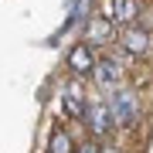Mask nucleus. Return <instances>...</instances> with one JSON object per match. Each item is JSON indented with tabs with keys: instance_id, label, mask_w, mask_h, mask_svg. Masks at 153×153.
I'll return each instance as SVG.
<instances>
[{
	"instance_id": "obj_5",
	"label": "nucleus",
	"mask_w": 153,
	"mask_h": 153,
	"mask_svg": "<svg viewBox=\"0 0 153 153\" xmlns=\"http://www.w3.org/2000/svg\"><path fill=\"white\" fill-rule=\"evenodd\" d=\"M119 41H123V48L129 51V55H146V51H150V31L146 27H136V24H129Z\"/></svg>"
},
{
	"instance_id": "obj_1",
	"label": "nucleus",
	"mask_w": 153,
	"mask_h": 153,
	"mask_svg": "<svg viewBox=\"0 0 153 153\" xmlns=\"http://www.w3.org/2000/svg\"><path fill=\"white\" fill-rule=\"evenodd\" d=\"M109 109H112V123H119V126H136V119H140V95L129 92V88H119V92L112 95Z\"/></svg>"
},
{
	"instance_id": "obj_7",
	"label": "nucleus",
	"mask_w": 153,
	"mask_h": 153,
	"mask_svg": "<svg viewBox=\"0 0 153 153\" xmlns=\"http://www.w3.org/2000/svg\"><path fill=\"white\" fill-rule=\"evenodd\" d=\"M105 41H112V24L105 17H95L85 27V44H105Z\"/></svg>"
},
{
	"instance_id": "obj_2",
	"label": "nucleus",
	"mask_w": 153,
	"mask_h": 153,
	"mask_svg": "<svg viewBox=\"0 0 153 153\" xmlns=\"http://www.w3.org/2000/svg\"><path fill=\"white\" fill-rule=\"evenodd\" d=\"M140 14V0H105L102 7V17L109 24H123V27H129L133 21H136Z\"/></svg>"
},
{
	"instance_id": "obj_11",
	"label": "nucleus",
	"mask_w": 153,
	"mask_h": 153,
	"mask_svg": "<svg viewBox=\"0 0 153 153\" xmlns=\"http://www.w3.org/2000/svg\"><path fill=\"white\" fill-rule=\"evenodd\" d=\"M99 153H116V150H112V146H105V150H102V146H99Z\"/></svg>"
},
{
	"instance_id": "obj_8",
	"label": "nucleus",
	"mask_w": 153,
	"mask_h": 153,
	"mask_svg": "<svg viewBox=\"0 0 153 153\" xmlns=\"http://www.w3.org/2000/svg\"><path fill=\"white\" fill-rule=\"evenodd\" d=\"M65 112L68 116H85V95L78 85H65Z\"/></svg>"
},
{
	"instance_id": "obj_4",
	"label": "nucleus",
	"mask_w": 153,
	"mask_h": 153,
	"mask_svg": "<svg viewBox=\"0 0 153 153\" xmlns=\"http://www.w3.org/2000/svg\"><path fill=\"white\" fill-rule=\"evenodd\" d=\"M68 68L75 71V75H92V68H95V55H92V48L82 41V44H75V48L68 51Z\"/></svg>"
},
{
	"instance_id": "obj_6",
	"label": "nucleus",
	"mask_w": 153,
	"mask_h": 153,
	"mask_svg": "<svg viewBox=\"0 0 153 153\" xmlns=\"http://www.w3.org/2000/svg\"><path fill=\"white\" fill-rule=\"evenodd\" d=\"M92 75H95V82L99 88H116V82H119V65H116L112 58H105V61H95V68H92Z\"/></svg>"
},
{
	"instance_id": "obj_10",
	"label": "nucleus",
	"mask_w": 153,
	"mask_h": 153,
	"mask_svg": "<svg viewBox=\"0 0 153 153\" xmlns=\"http://www.w3.org/2000/svg\"><path fill=\"white\" fill-rule=\"evenodd\" d=\"M75 153H99L95 143H85V146H75Z\"/></svg>"
},
{
	"instance_id": "obj_3",
	"label": "nucleus",
	"mask_w": 153,
	"mask_h": 153,
	"mask_svg": "<svg viewBox=\"0 0 153 153\" xmlns=\"http://www.w3.org/2000/svg\"><path fill=\"white\" fill-rule=\"evenodd\" d=\"M85 123H88V129H92L95 136H105L109 126H112V109H109V102H92V105H85Z\"/></svg>"
},
{
	"instance_id": "obj_9",
	"label": "nucleus",
	"mask_w": 153,
	"mask_h": 153,
	"mask_svg": "<svg viewBox=\"0 0 153 153\" xmlns=\"http://www.w3.org/2000/svg\"><path fill=\"white\" fill-rule=\"evenodd\" d=\"M48 153H75V146H71V136H68L65 129L51 133V140H48Z\"/></svg>"
}]
</instances>
